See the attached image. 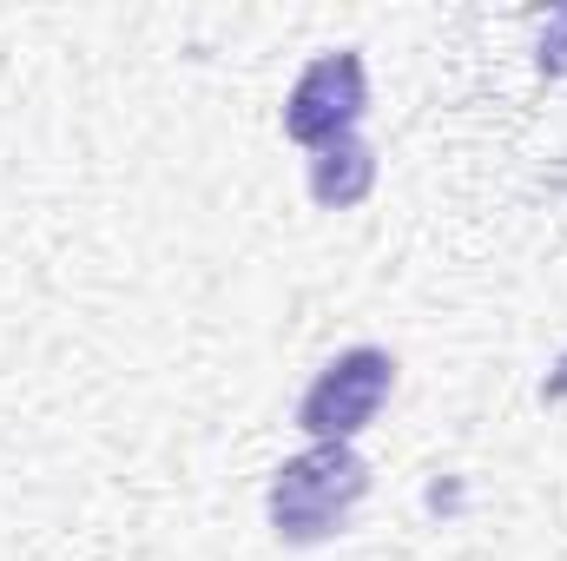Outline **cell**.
<instances>
[{"label": "cell", "mask_w": 567, "mask_h": 561, "mask_svg": "<svg viewBox=\"0 0 567 561\" xmlns=\"http://www.w3.org/2000/svg\"><path fill=\"white\" fill-rule=\"evenodd\" d=\"M363 496H370V462L357 456V442H310L271 476L265 516L284 549H317L350 529Z\"/></svg>", "instance_id": "cell-1"}, {"label": "cell", "mask_w": 567, "mask_h": 561, "mask_svg": "<svg viewBox=\"0 0 567 561\" xmlns=\"http://www.w3.org/2000/svg\"><path fill=\"white\" fill-rule=\"evenodd\" d=\"M390 390H396V357L377 344H350L297 397V429L310 442H357L377 422V410L390 404Z\"/></svg>", "instance_id": "cell-2"}, {"label": "cell", "mask_w": 567, "mask_h": 561, "mask_svg": "<svg viewBox=\"0 0 567 561\" xmlns=\"http://www.w3.org/2000/svg\"><path fill=\"white\" fill-rule=\"evenodd\" d=\"M363 113H370L363 53L337 47V53H323V60H310V67L297 73V86H290V100H284V133L297 145H310V152H323V145L350 140V133L363 126Z\"/></svg>", "instance_id": "cell-3"}, {"label": "cell", "mask_w": 567, "mask_h": 561, "mask_svg": "<svg viewBox=\"0 0 567 561\" xmlns=\"http://www.w3.org/2000/svg\"><path fill=\"white\" fill-rule=\"evenodd\" d=\"M370 185H377V152L363 145V133H350V140L310 152V198H317L323 212H350V205H363Z\"/></svg>", "instance_id": "cell-4"}]
</instances>
